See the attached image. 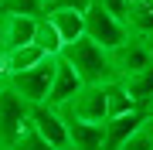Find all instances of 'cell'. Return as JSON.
Listing matches in <instances>:
<instances>
[{"instance_id":"6da1fadb","label":"cell","mask_w":153,"mask_h":150,"mask_svg":"<svg viewBox=\"0 0 153 150\" xmlns=\"http://www.w3.org/2000/svg\"><path fill=\"white\" fill-rule=\"evenodd\" d=\"M61 58L82 75L85 85H105V82L116 78V72H112V51L105 45H99V41H92L88 34L78 38V41H71V45H65L61 48Z\"/></svg>"},{"instance_id":"7a4b0ae2","label":"cell","mask_w":153,"mask_h":150,"mask_svg":"<svg viewBox=\"0 0 153 150\" xmlns=\"http://www.w3.org/2000/svg\"><path fill=\"white\" fill-rule=\"evenodd\" d=\"M55 72H58V55H48L41 65L27 68V72L10 75L7 82H10V85H14V89L21 92L31 106H41V102H48V96H51V82H55Z\"/></svg>"},{"instance_id":"3957f363","label":"cell","mask_w":153,"mask_h":150,"mask_svg":"<svg viewBox=\"0 0 153 150\" xmlns=\"http://www.w3.org/2000/svg\"><path fill=\"white\" fill-rule=\"evenodd\" d=\"M85 34H88L92 41H99V45H105L109 51H112V48H119V45H126V41L133 38L129 24L119 21V17H112L102 4H99V0L85 10Z\"/></svg>"},{"instance_id":"277c9868","label":"cell","mask_w":153,"mask_h":150,"mask_svg":"<svg viewBox=\"0 0 153 150\" xmlns=\"http://www.w3.org/2000/svg\"><path fill=\"white\" fill-rule=\"evenodd\" d=\"M65 119H75V123H105L109 119V92L105 85H82L78 96L61 106Z\"/></svg>"},{"instance_id":"5b68a950","label":"cell","mask_w":153,"mask_h":150,"mask_svg":"<svg viewBox=\"0 0 153 150\" xmlns=\"http://www.w3.org/2000/svg\"><path fill=\"white\" fill-rule=\"evenodd\" d=\"M27 119H31V102L7 82L0 89V140L4 143H14Z\"/></svg>"},{"instance_id":"8992f818","label":"cell","mask_w":153,"mask_h":150,"mask_svg":"<svg viewBox=\"0 0 153 150\" xmlns=\"http://www.w3.org/2000/svg\"><path fill=\"white\" fill-rule=\"evenodd\" d=\"M31 123L44 133V140L55 150H71V130H68V119H65L61 109H55V106H48V102L31 106Z\"/></svg>"},{"instance_id":"52a82bcc","label":"cell","mask_w":153,"mask_h":150,"mask_svg":"<svg viewBox=\"0 0 153 150\" xmlns=\"http://www.w3.org/2000/svg\"><path fill=\"white\" fill-rule=\"evenodd\" d=\"M150 65H153V45L143 41V38H129L126 45L112 48V72H116V78H129V75H136V72H143Z\"/></svg>"},{"instance_id":"ba28073f","label":"cell","mask_w":153,"mask_h":150,"mask_svg":"<svg viewBox=\"0 0 153 150\" xmlns=\"http://www.w3.org/2000/svg\"><path fill=\"white\" fill-rule=\"evenodd\" d=\"M146 119H150V109H133V113H123V116H109L105 119V150H119L123 143H129L146 126Z\"/></svg>"},{"instance_id":"9c48e42d","label":"cell","mask_w":153,"mask_h":150,"mask_svg":"<svg viewBox=\"0 0 153 150\" xmlns=\"http://www.w3.org/2000/svg\"><path fill=\"white\" fill-rule=\"evenodd\" d=\"M0 21H4V51L21 48V45H31V41L38 38L41 17L17 14V10H4V14H0Z\"/></svg>"},{"instance_id":"30bf717a","label":"cell","mask_w":153,"mask_h":150,"mask_svg":"<svg viewBox=\"0 0 153 150\" xmlns=\"http://www.w3.org/2000/svg\"><path fill=\"white\" fill-rule=\"evenodd\" d=\"M82 75L75 72V68L68 65L65 58L58 55V72H55V82H51V96H48V106H55V109H61L71 96H78V89H82Z\"/></svg>"},{"instance_id":"8fae6325","label":"cell","mask_w":153,"mask_h":150,"mask_svg":"<svg viewBox=\"0 0 153 150\" xmlns=\"http://www.w3.org/2000/svg\"><path fill=\"white\" fill-rule=\"evenodd\" d=\"M48 21L55 24V31L61 34L65 45L85 38V10H75V7H51V10H48Z\"/></svg>"},{"instance_id":"7c38bea8","label":"cell","mask_w":153,"mask_h":150,"mask_svg":"<svg viewBox=\"0 0 153 150\" xmlns=\"http://www.w3.org/2000/svg\"><path fill=\"white\" fill-rule=\"evenodd\" d=\"M44 58H48V51H44L38 41L21 45V48H10V51H4V75L10 78V75H17V72H27V68L41 65Z\"/></svg>"},{"instance_id":"4fadbf2b","label":"cell","mask_w":153,"mask_h":150,"mask_svg":"<svg viewBox=\"0 0 153 150\" xmlns=\"http://www.w3.org/2000/svg\"><path fill=\"white\" fill-rule=\"evenodd\" d=\"M68 130H71V150H105V123L68 119Z\"/></svg>"},{"instance_id":"5bb4252c","label":"cell","mask_w":153,"mask_h":150,"mask_svg":"<svg viewBox=\"0 0 153 150\" xmlns=\"http://www.w3.org/2000/svg\"><path fill=\"white\" fill-rule=\"evenodd\" d=\"M129 31H133V38H143V41L153 38V0L129 4Z\"/></svg>"},{"instance_id":"9a60e30c","label":"cell","mask_w":153,"mask_h":150,"mask_svg":"<svg viewBox=\"0 0 153 150\" xmlns=\"http://www.w3.org/2000/svg\"><path fill=\"white\" fill-rule=\"evenodd\" d=\"M123 82H126V89L133 92V99H136L143 109L153 113V65L136 72V75H129V78H123Z\"/></svg>"},{"instance_id":"2e32d148","label":"cell","mask_w":153,"mask_h":150,"mask_svg":"<svg viewBox=\"0 0 153 150\" xmlns=\"http://www.w3.org/2000/svg\"><path fill=\"white\" fill-rule=\"evenodd\" d=\"M14 147H17V150H55V147L48 143V140H44V133H41L38 126H34L31 119L24 123V130H21V133H17Z\"/></svg>"},{"instance_id":"e0dca14e","label":"cell","mask_w":153,"mask_h":150,"mask_svg":"<svg viewBox=\"0 0 153 150\" xmlns=\"http://www.w3.org/2000/svg\"><path fill=\"white\" fill-rule=\"evenodd\" d=\"M38 45L48 51V55H61V48H65V41H61V34L55 31V24L48 21V17H41V24H38Z\"/></svg>"},{"instance_id":"ac0fdd59","label":"cell","mask_w":153,"mask_h":150,"mask_svg":"<svg viewBox=\"0 0 153 150\" xmlns=\"http://www.w3.org/2000/svg\"><path fill=\"white\" fill-rule=\"evenodd\" d=\"M99 4H102L112 17H119V21L129 24V4H126V0H99Z\"/></svg>"},{"instance_id":"d6986e66","label":"cell","mask_w":153,"mask_h":150,"mask_svg":"<svg viewBox=\"0 0 153 150\" xmlns=\"http://www.w3.org/2000/svg\"><path fill=\"white\" fill-rule=\"evenodd\" d=\"M119 150H153V140H150V133H146V126H143L140 133L129 140V143H123Z\"/></svg>"},{"instance_id":"ffe728a7","label":"cell","mask_w":153,"mask_h":150,"mask_svg":"<svg viewBox=\"0 0 153 150\" xmlns=\"http://www.w3.org/2000/svg\"><path fill=\"white\" fill-rule=\"evenodd\" d=\"M44 4H48V10H51V7H75V10H88L95 0H44Z\"/></svg>"},{"instance_id":"44dd1931","label":"cell","mask_w":153,"mask_h":150,"mask_svg":"<svg viewBox=\"0 0 153 150\" xmlns=\"http://www.w3.org/2000/svg\"><path fill=\"white\" fill-rule=\"evenodd\" d=\"M146 133H150V140H153V113H150V119H146Z\"/></svg>"},{"instance_id":"7402d4cb","label":"cell","mask_w":153,"mask_h":150,"mask_svg":"<svg viewBox=\"0 0 153 150\" xmlns=\"http://www.w3.org/2000/svg\"><path fill=\"white\" fill-rule=\"evenodd\" d=\"M0 150H17L14 143H4V140H0Z\"/></svg>"},{"instance_id":"603a6c76","label":"cell","mask_w":153,"mask_h":150,"mask_svg":"<svg viewBox=\"0 0 153 150\" xmlns=\"http://www.w3.org/2000/svg\"><path fill=\"white\" fill-rule=\"evenodd\" d=\"M4 85H7V75H0V89H4Z\"/></svg>"},{"instance_id":"cb8c5ba5","label":"cell","mask_w":153,"mask_h":150,"mask_svg":"<svg viewBox=\"0 0 153 150\" xmlns=\"http://www.w3.org/2000/svg\"><path fill=\"white\" fill-rule=\"evenodd\" d=\"M150 45H153V38H150Z\"/></svg>"}]
</instances>
